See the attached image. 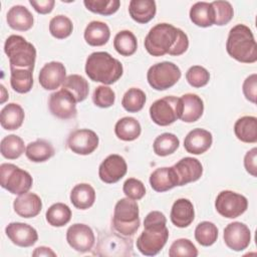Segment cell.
<instances>
[{
    "label": "cell",
    "instance_id": "1",
    "mask_svg": "<svg viewBox=\"0 0 257 257\" xmlns=\"http://www.w3.org/2000/svg\"><path fill=\"white\" fill-rule=\"evenodd\" d=\"M166 216L160 211L150 212L144 220V231L137 239V248L145 256L157 255L166 245L169 230Z\"/></svg>",
    "mask_w": 257,
    "mask_h": 257
},
{
    "label": "cell",
    "instance_id": "2",
    "mask_svg": "<svg viewBox=\"0 0 257 257\" xmlns=\"http://www.w3.org/2000/svg\"><path fill=\"white\" fill-rule=\"evenodd\" d=\"M122 72L123 67L120 61L105 51L92 52L86 58L85 73L92 81L109 85L116 82Z\"/></svg>",
    "mask_w": 257,
    "mask_h": 257
},
{
    "label": "cell",
    "instance_id": "3",
    "mask_svg": "<svg viewBox=\"0 0 257 257\" xmlns=\"http://www.w3.org/2000/svg\"><path fill=\"white\" fill-rule=\"evenodd\" d=\"M226 50L239 62L254 63L257 61V44L252 30L245 24H237L230 29Z\"/></svg>",
    "mask_w": 257,
    "mask_h": 257
},
{
    "label": "cell",
    "instance_id": "4",
    "mask_svg": "<svg viewBox=\"0 0 257 257\" xmlns=\"http://www.w3.org/2000/svg\"><path fill=\"white\" fill-rule=\"evenodd\" d=\"M180 28L169 23L155 25L145 38V48L153 56L169 54L176 45L180 35Z\"/></svg>",
    "mask_w": 257,
    "mask_h": 257
},
{
    "label": "cell",
    "instance_id": "5",
    "mask_svg": "<svg viewBox=\"0 0 257 257\" xmlns=\"http://www.w3.org/2000/svg\"><path fill=\"white\" fill-rule=\"evenodd\" d=\"M140 210L136 200L122 198L114 206L112 228L123 237L133 236L140 227Z\"/></svg>",
    "mask_w": 257,
    "mask_h": 257
},
{
    "label": "cell",
    "instance_id": "6",
    "mask_svg": "<svg viewBox=\"0 0 257 257\" xmlns=\"http://www.w3.org/2000/svg\"><path fill=\"white\" fill-rule=\"evenodd\" d=\"M4 52L9 59L10 67L34 69L36 49L23 36L10 35L5 41Z\"/></svg>",
    "mask_w": 257,
    "mask_h": 257
},
{
    "label": "cell",
    "instance_id": "7",
    "mask_svg": "<svg viewBox=\"0 0 257 257\" xmlns=\"http://www.w3.org/2000/svg\"><path fill=\"white\" fill-rule=\"evenodd\" d=\"M33 184L31 175L13 164L4 163L0 166V185L13 195L27 193Z\"/></svg>",
    "mask_w": 257,
    "mask_h": 257
},
{
    "label": "cell",
    "instance_id": "8",
    "mask_svg": "<svg viewBox=\"0 0 257 257\" xmlns=\"http://www.w3.org/2000/svg\"><path fill=\"white\" fill-rule=\"evenodd\" d=\"M182 72L179 66L170 61H163L152 65L147 73V79L151 87L156 90H166L174 86L181 78Z\"/></svg>",
    "mask_w": 257,
    "mask_h": 257
},
{
    "label": "cell",
    "instance_id": "9",
    "mask_svg": "<svg viewBox=\"0 0 257 257\" xmlns=\"http://www.w3.org/2000/svg\"><path fill=\"white\" fill-rule=\"evenodd\" d=\"M150 116L152 120L161 126H167L180 118L182 103L180 97L173 95L165 96L153 102L150 106Z\"/></svg>",
    "mask_w": 257,
    "mask_h": 257
},
{
    "label": "cell",
    "instance_id": "10",
    "mask_svg": "<svg viewBox=\"0 0 257 257\" xmlns=\"http://www.w3.org/2000/svg\"><path fill=\"white\" fill-rule=\"evenodd\" d=\"M215 208L221 216L228 219H235L245 213L248 208V201L241 194L225 190L218 194L215 201Z\"/></svg>",
    "mask_w": 257,
    "mask_h": 257
},
{
    "label": "cell",
    "instance_id": "11",
    "mask_svg": "<svg viewBox=\"0 0 257 257\" xmlns=\"http://www.w3.org/2000/svg\"><path fill=\"white\" fill-rule=\"evenodd\" d=\"M76 101L74 97L66 90L60 89L50 94L48 107L52 115L60 119H69L75 117L77 113Z\"/></svg>",
    "mask_w": 257,
    "mask_h": 257
},
{
    "label": "cell",
    "instance_id": "12",
    "mask_svg": "<svg viewBox=\"0 0 257 257\" xmlns=\"http://www.w3.org/2000/svg\"><path fill=\"white\" fill-rule=\"evenodd\" d=\"M66 241L75 251L85 253L92 249L95 237L92 229L88 225L76 223L67 229Z\"/></svg>",
    "mask_w": 257,
    "mask_h": 257
},
{
    "label": "cell",
    "instance_id": "13",
    "mask_svg": "<svg viewBox=\"0 0 257 257\" xmlns=\"http://www.w3.org/2000/svg\"><path fill=\"white\" fill-rule=\"evenodd\" d=\"M99 139L96 133L88 128L72 132L67 139V147L76 155L86 156L93 153L98 147Z\"/></svg>",
    "mask_w": 257,
    "mask_h": 257
},
{
    "label": "cell",
    "instance_id": "14",
    "mask_svg": "<svg viewBox=\"0 0 257 257\" xmlns=\"http://www.w3.org/2000/svg\"><path fill=\"white\" fill-rule=\"evenodd\" d=\"M223 238L228 248L239 252L245 250L249 246L251 232L244 223L232 222L225 227Z\"/></svg>",
    "mask_w": 257,
    "mask_h": 257
},
{
    "label": "cell",
    "instance_id": "15",
    "mask_svg": "<svg viewBox=\"0 0 257 257\" xmlns=\"http://www.w3.org/2000/svg\"><path fill=\"white\" fill-rule=\"evenodd\" d=\"M127 171V165L124 159L116 154L107 156L99 165L98 176L105 184H114L118 182Z\"/></svg>",
    "mask_w": 257,
    "mask_h": 257
},
{
    "label": "cell",
    "instance_id": "16",
    "mask_svg": "<svg viewBox=\"0 0 257 257\" xmlns=\"http://www.w3.org/2000/svg\"><path fill=\"white\" fill-rule=\"evenodd\" d=\"M9 240L19 247H31L38 240L37 231L30 225L21 222H12L5 228Z\"/></svg>",
    "mask_w": 257,
    "mask_h": 257
},
{
    "label": "cell",
    "instance_id": "17",
    "mask_svg": "<svg viewBox=\"0 0 257 257\" xmlns=\"http://www.w3.org/2000/svg\"><path fill=\"white\" fill-rule=\"evenodd\" d=\"M66 78L64 64L59 61H51L40 69L38 80L40 85L46 90H54L62 85Z\"/></svg>",
    "mask_w": 257,
    "mask_h": 257
},
{
    "label": "cell",
    "instance_id": "18",
    "mask_svg": "<svg viewBox=\"0 0 257 257\" xmlns=\"http://www.w3.org/2000/svg\"><path fill=\"white\" fill-rule=\"evenodd\" d=\"M177 178L178 186H184L198 181L203 174V166L199 160L192 157H185L173 166Z\"/></svg>",
    "mask_w": 257,
    "mask_h": 257
},
{
    "label": "cell",
    "instance_id": "19",
    "mask_svg": "<svg viewBox=\"0 0 257 257\" xmlns=\"http://www.w3.org/2000/svg\"><path fill=\"white\" fill-rule=\"evenodd\" d=\"M213 143L212 134L204 128H194L184 140L185 150L192 155H201L207 152Z\"/></svg>",
    "mask_w": 257,
    "mask_h": 257
},
{
    "label": "cell",
    "instance_id": "20",
    "mask_svg": "<svg viewBox=\"0 0 257 257\" xmlns=\"http://www.w3.org/2000/svg\"><path fill=\"white\" fill-rule=\"evenodd\" d=\"M15 213L22 218L36 217L42 209V201L40 197L34 193L27 192L19 195L13 202Z\"/></svg>",
    "mask_w": 257,
    "mask_h": 257
},
{
    "label": "cell",
    "instance_id": "21",
    "mask_svg": "<svg viewBox=\"0 0 257 257\" xmlns=\"http://www.w3.org/2000/svg\"><path fill=\"white\" fill-rule=\"evenodd\" d=\"M172 223L178 228H186L192 224L195 218V210L192 202L181 198L174 202L170 214Z\"/></svg>",
    "mask_w": 257,
    "mask_h": 257
},
{
    "label": "cell",
    "instance_id": "22",
    "mask_svg": "<svg viewBox=\"0 0 257 257\" xmlns=\"http://www.w3.org/2000/svg\"><path fill=\"white\" fill-rule=\"evenodd\" d=\"M182 112L180 119L185 122L197 121L204 112V102L200 96L195 93H186L181 97Z\"/></svg>",
    "mask_w": 257,
    "mask_h": 257
},
{
    "label": "cell",
    "instance_id": "23",
    "mask_svg": "<svg viewBox=\"0 0 257 257\" xmlns=\"http://www.w3.org/2000/svg\"><path fill=\"white\" fill-rule=\"evenodd\" d=\"M150 185L154 191L163 193L178 186V178L173 167L156 169L150 176Z\"/></svg>",
    "mask_w": 257,
    "mask_h": 257
},
{
    "label": "cell",
    "instance_id": "24",
    "mask_svg": "<svg viewBox=\"0 0 257 257\" xmlns=\"http://www.w3.org/2000/svg\"><path fill=\"white\" fill-rule=\"evenodd\" d=\"M6 20L8 26L17 31H27L34 23L33 15L22 5L12 6L7 12Z\"/></svg>",
    "mask_w": 257,
    "mask_h": 257
},
{
    "label": "cell",
    "instance_id": "25",
    "mask_svg": "<svg viewBox=\"0 0 257 257\" xmlns=\"http://www.w3.org/2000/svg\"><path fill=\"white\" fill-rule=\"evenodd\" d=\"M157 6L154 0H132L128 5V13L133 20L146 24L156 15Z\"/></svg>",
    "mask_w": 257,
    "mask_h": 257
},
{
    "label": "cell",
    "instance_id": "26",
    "mask_svg": "<svg viewBox=\"0 0 257 257\" xmlns=\"http://www.w3.org/2000/svg\"><path fill=\"white\" fill-rule=\"evenodd\" d=\"M83 37L90 46H102L109 40L110 30L104 22L91 21L85 27Z\"/></svg>",
    "mask_w": 257,
    "mask_h": 257
},
{
    "label": "cell",
    "instance_id": "27",
    "mask_svg": "<svg viewBox=\"0 0 257 257\" xmlns=\"http://www.w3.org/2000/svg\"><path fill=\"white\" fill-rule=\"evenodd\" d=\"M25 113L23 108L15 102L6 104L0 112V123L4 130L14 131L19 128L24 120Z\"/></svg>",
    "mask_w": 257,
    "mask_h": 257
},
{
    "label": "cell",
    "instance_id": "28",
    "mask_svg": "<svg viewBox=\"0 0 257 257\" xmlns=\"http://www.w3.org/2000/svg\"><path fill=\"white\" fill-rule=\"evenodd\" d=\"M234 133L237 139L243 143L254 144L257 142V118L245 115L238 118L234 124Z\"/></svg>",
    "mask_w": 257,
    "mask_h": 257
},
{
    "label": "cell",
    "instance_id": "29",
    "mask_svg": "<svg viewBox=\"0 0 257 257\" xmlns=\"http://www.w3.org/2000/svg\"><path fill=\"white\" fill-rule=\"evenodd\" d=\"M189 16L193 24L199 27H210L215 22V13L211 2L195 3L190 9Z\"/></svg>",
    "mask_w": 257,
    "mask_h": 257
},
{
    "label": "cell",
    "instance_id": "30",
    "mask_svg": "<svg viewBox=\"0 0 257 257\" xmlns=\"http://www.w3.org/2000/svg\"><path fill=\"white\" fill-rule=\"evenodd\" d=\"M95 201L94 189L86 183L77 184L70 192V202L79 210H86L90 208Z\"/></svg>",
    "mask_w": 257,
    "mask_h": 257
},
{
    "label": "cell",
    "instance_id": "31",
    "mask_svg": "<svg viewBox=\"0 0 257 257\" xmlns=\"http://www.w3.org/2000/svg\"><path fill=\"white\" fill-rule=\"evenodd\" d=\"M55 154L53 146L45 140H36L29 143L25 149V155L33 163H43Z\"/></svg>",
    "mask_w": 257,
    "mask_h": 257
},
{
    "label": "cell",
    "instance_id": "32",
    "mask_svg": "<svg viewBox=\"0 0 257 257\" xmlns=\"http://www.w3.org/2000/svg\"><path fill=\"white\" fill-rule=\"evenodd\" d=\"M115 136L124 142H132L137 140L141 133L142 126L139 120L132 116H124L118 119L114 125Z\"/></svg>",
    "mask_w": 257,
    "mask_h": 257
},
{
    "label": "cell",
    "instance_id": "33",
    "mask_svg": "<svg viewBox=\"0 0 257 257\" xmlns=\"http://www.w3.org/2000/svg\"><path fill=\"white\" fill-rule=\"evenodd\" d=\"M62 89L68 91L76 102L83 101L89 92V85L87 80L79 74H70L66 76L61 85Z\"/></svg>",
    "mask_w": 257,
    "mask_h": 257
},
{
    "label": "cell",
    "instance_id": "34",
    "mask_svg": "<svg viewBox=\"0 0 257 257\" xmlns=\"http://www.w3.org/2000/svg\"><path fill=\"white\" fill-rule=\"evenodd\" d=\"M33 70L27 68L10 67V84L14 91L27 93L33 85Z\"/></svg>",
    "mask_w": 257,
    "mask_h": 257
},
{
    "label": "cell",
    "instance_id": "35",
    "mask_svg": "<svg viewBox=\"0 0 257 257\" xmlns=\"http://www.w3.org/2000/svg\"><path fill=\"white\" fill-rule=\"evenodd\" d=\"M113 47L118 54L122 56H131L135 54L138 48L137 37L130 30H121L114 36Z\"/></svg>",
    "mask_w": 257,
    "mask_h": 257
},
{
    "label": "cell",
    "instance_id": "36",
    "mask_svg": "<svg viewBox=\"0 0 257 257\" xmlns=\"http://www.w3.org/2000/svg\"><path fill=\"white\" fill-rule=\"evenodd\" d=\"M25 149L23 140L16 135L6 136L0 143L1 155L8 160L18 159L25 152Z\"/></svg>",
    "mask_w": 257,
    "mask_h": 257
},
{
    "label": "cell",
    "instance_id": "37",
    "mask_svg": "<svg viewBox=\"0 0 257 257\" xmlns=\"http://www.w3.org/2000/svg\"><path fill=\"white\" fill-rule=\"evenodd\" d=\"M45 218L52 227H62L70 221L71 210L66 204L55 203L47 209Z\"/></svg>",
    "mask_w": 257,
    "mask_h": 257
},
{
    "label": "cell",
    "instance_id": "38",
    "mask_svg": "<svg viewBox=\"0 0 257 257\" xmlns=\"http://www.w3.org/2000/svg\"><path fill=\"white\" fill-rule=\"evenodd\" d=\"M180 146V141L176 135L164 133L158 136L153 144L154 153L160 157H167L174 154Z\"/></svg>",
    "mask_w": 257,
    "mask_h": 257
},
{
    "label": "cell",
    "instance_id": "39",
    "mask_svg": "<svg viewBox=\"0 0 257 257\" xmlns=\"http://www.w3.org/2000/svg\"><path fill=\"white\" fill-rule=\"evenodd\" d=\"M218 238L217 226L209 221H203L199 223L195 229L196 241L205 247L213 245Z\"/></svg>",
    "mask_w": 257,
    "mask_h": 257
},
{
    "label": "cell",
    "instance_id": "40",
    "mask_svg": "<svg viewBox=\"0 0 257 257\" xmlns=\"http://www.w3.org/2000/svg\"><path fill=\"white\" fill-rule=\"evenodd\" d=\"M146 100V93L142 89L132 87L123 94L121 105L128 112H138L143 109Z\"/></svg>",
    "mask_w": 257,
    "mask_h": 257
},
{
    "label": "cell",
    "instance_id": "41",
    "mask_svg": "<svg viewBox=\"0 0 257 257\" xmlns=\"http://www.w3.org/2000/svg\"><path fill=\"white\" fill-rule=\"evenodd\" d=\"M73 30L71 20L64 15L54 16L49 22V32L57 39L67 38Z\"/></svg>",
    "mask_w": 257,
    "mask_h": 257
},
{
    "label": "cell",
    "instance_id": "42",
    "mask_svg": "<svg viewBox=\"0 0 257 257\" xmlns=\"http://www.w3.org/2000/svg\"><path fill=\"white\" fill-rule=\"evenodd\" d=\"M83 4L87 10L103 16L115 13L120 6L118 0H84Z\"/></svg>",
    "mask_w": 257,
    "mask_h": 257
},
{
    "label": "cell",
    "instance_id": "43",
    "mask_svg": "<svg viewBox=\"0 0 257 257\" xmlns=\"http://www.w3.org/2000/svg\"><path fill=\"white\" fill-rule=\"evenodd\" d=\"M169 256L170 257H196L198 256V250L196 246L193 244L192 241L189 239L181 238L175 240L170 249H169Z\"/></svg>",
    "mask_w": 257,
    "mask_h": 257
},
{
    "label": "cell",
    "instance_id": "44",
    "mask_svg": "<svg viewBox=\"0 0 257 257\" xmlns=\"http://www.w3.org/2000/svg\"><path fill=\"white\" fill-rule=\"evenodd\" d=\"M214 13H215V25L223 26L228 24L233 16H234V10L230 2L228 1H213L211 2Z\"/></svg>",
    "mask_w": 257,
    "mask_h": 257
},
{
    "label": "cell",
    "instance_id": "45",
    "mask_svg": "<svg viewBox=\"0 0 257 257\" xmlns=\"http://www.w3.org/2000/svg\"><path fill=\"white\" fill-rule=\"evenodd\" d=\"M186 79L191 86L200 88L209 82L210 73L205 67L201 65H193L187 70Z\"/></svg>",
    "mask_w": 257,
    "mask_h": 257
},
{
    "label": "cell",
    "instance_id": "46",
    "mask_svg": "<svg viewBox=\"0 0 257 257\" xmlns=\"http://www.w3.org/2000/svg\"><path fill=\"white\" fill-rule=\"evenodd\" d=\"M115 100L114 91L107 85L97 86L92 94L93 103L101 108H106L113 105Z\"/></svg>",
    "mask_w": 257,
    "mask_h": 257
},
{
    "label": "cell",
    "instance_id": "47",
    "mask_svg": "<svg viewBox=\"0 0 257 257\" xmlns=\"http://www.w3.org/2000/svg\"><path fill=\"white\" fill-rule=\"evenodd\" d=\"M122 191L127 198L133 200H141L146 195V188L142 181L136 178H128L123 183Z\"/></svg>",
    "mask_w": 257,
    "mask_h": 257
},
{
    "label": "cell",
    "instance_id": "48",
    "mask_svg": "<svg viewBox=\"0 0 257 257\" xmlns=\"http://www.w3.org/2000/svg\"><path fill=\"white\" fill-rule=\"evenodd\" d=\"M242 90L245 98L252 103H256L257 97V74L253 73L247 76L243 82Z\"/></svg>",
    "mask_w": 257,
    "mask_h": 257
},
{
    "label": "cell",
    "instance_id": "49",
    "mask_svg": "<svg viewBox=\"0 0 257 257\" xmlns=\"http://www.w3.org/2000/svg\"><path fill=\"white\" fill-rule=\"evenodd\" d=\"M244 167L252 177L257 176V149L253 148L248 151L244 157Z\"/></svg>",
    "mask_w": 257,
    "mask_h": 257
},
{
    "label": "cell",
    "instance_id": "50",
    "mask_svg": "<svg viewBox=\"0 0 257 257\" xmlns=\"http://www.w3.org/2000/svg\"><path fill=\"white\" fill-rule=\"evenodd\" d=\"M188 47H189V38H188L187 34L181 29L179 38L176 42V45L173 48V50L169 53V55H172V56L182 55L183 53H185L187 51Z\"/></svg>",
    "mask_w": 257,
    "mask_h": 257
},
{
    "label": "cell",
    "instance_id": "51",
    "mask_svg": "<svg viewBox=\"0 0 257 257\" xmlns=\"http://www.w3.org/2000/svg\"><path fill=\"white\" fill-rule=\"evenodd\" d=\"M29 4L34 8V10L39 14H48L50 13L55 5L54 0H30Z\"/></svg>",
    "mask_w": 257,
    "mask_h": 257
},
{
    "label": "cell",
    "instance_id": "52",
    "mask_svg": "<svg viewBox=\"0 0 257 257\" xmlns=\"http://www.w3.org/2000/svg\"><path fill=\"white\" fill-rule=\"evenodd\" d=\"M32 256H52L55 257L56 253L52 251L51 248L45 247V246H39L35 248V250L32 252Z\"/></svg>",
    "mask_w": 257,
    "mask_h": 257
},
{
    "label": "cell",
    "instance_id": "53",
    "mask_svg": "<svg viewBox=\"0 0 257 257\" xmlns=\"http://www.w3.org/2000/svg\"><path fill=\"white\" fill-rule=\"evenodd\" d=\"M0 87H1V100H0V102L4 103L6 101V99L8 98V92L6 91V88L3 84H1Z\"/></svg>",
    "mask_w": 257,
    "mask_h": 257
}]
</instances>
